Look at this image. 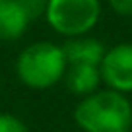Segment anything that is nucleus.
<instances>
[{"mask_svg": "<svg viewBox=\"0 0 132 132\" xmlns=\"http://www.w3.org/2000/svg\"><path fill=\"white\" fill-rule=\"evenodd\" d=\"M29 18L25 10L14 0H2L0 2V41H10L23 35L27 29Z\"/></svg>", "mask_w": 132, "mask_h": 132, "instance_id": "6", "label": "nucleus"}, {"mask_svg": "<svg viewBox=\"0 0 132 132\" xmlns=\"http://www.w3.org/2000/svg\"><path fill=\"white\" fill-rule=\"evenodd\" d=\"M101 14L99 0H47L45 16L51 27L66 37H80L95 27Z\"/></svg>", "mask_w": 132, "mask_h": 132, "instance_id": "3", "label": "nucleus"}, {"mask_svg": "<svg viewBox=\"0 0 132 132\" xmlns=\"http://www.w3.org/2000/svg\"><path fill=\"white\" fill-rule=\"evenodd\" d=\"M60 49L64 53L66 64L70 66H99L105 54L103 45L97 39L86 37V35L68 39Z\"/></svg>", "mask_w": 132, "mask_h": 132, "instance_id": "5", "label": "nucleus"}, {"mask_svg": "<svg viewBox=\"0 0 132 132\" xmlns=\"http://www.w3.org/2000/svg\"><path fill=\"white\" fill-rule=\"evenodd\" d=\"M66 66L68 64L60 47L49 41H41L21 51L16 70L25 86L33 89H45L54 86L64 76Z\"/></svg>", "mask_w": 132, "mask_h": 132, "instance_id": "2", "label": "nucleus"}, {"mask_svg": "<svg viewBox=\"0 0 132 132\" xmlns=\"http://www.w3.org/2000/svg\"><path fill=\"white\" fill-rule=\"evenodd\" d=\"M99 74L113 91H132V43H120L107 51L99 64Z\"/></svg>", "mask_w": 132, "mask_h": 132, "instance_id": "4", "label": "nucleus"}, {"mask_svg": "<svg viewBox=\"0 0 132 132\" xmlns=\"http://www.w3.org/2000/svg\"><path fill=\"white\" fill-rule=\"evenodd\" d=\"M0 2H2V0H0Z\"/></svg>", "mask_w": 132, "mask_h": 132, "instance_id": "11", "label": "nucleus"}, {"mask_svg": "<svg viewBox=\"0 0 132 132\" xmlns=\"http://www.w3.org/2000/svg\"><path fill=\"white\" fill-rule=\"evenodd\" d=\"M109 4L120 16H132V0H109Z\"/></svg>", "mask_w": 132, "mask_h": 132, "instance_id": "10", "label": "nucleus"}, {"mask_svg": "<svg viewBox=\"0 0 132 132\" xmlns=\"http://www.w3.org/2000/svg\"><path fill=\"white\" fill-rule=\"evenodd\" d=\"M14 2H18L25 10L29 20H35L41 14H45V8H47V0H14Z\"/></svg>", "mask_w": 132, "mask_h": 132, "instance_id": "8", "label": "nucleus"}, {"mask_svg": "<svg viewBox=\"0 0 132 132\" xmlns=\"http://www.w3.org/2000/svg\"><path fill=\"white\" fill-rule=\"evenodd\" d=\"M128 132H130V130H128Z\"/></svg>", "mask_w": 132, "mask_h": 132, "instance_id": "12", "label": "nucleus"}, {"mask_svg": "<svg viewBox=\"0 0 132 132\" xmlns=\"http://www.w3.org/2000/svg\"><path fill=\"white\" fill-rule=\"evenodd\" d=\"M0 132H27V126L14 115H0Z\"/></svg>", "mask_w": 132, "mask_h": 132, "instance_id": "9", "label": "nucleus"}, {"mask_svg": "<svg viewBox=\"0 0 132 132\" xmlns=\"http://www.w3.org/2000/svg\"><path fill=\"white\" fill-rule=\"evenodd\" d=\"M74 119L84 132H128L132 107L119 91H95L76 107Z\"/></svg>", "mask_w": 132, "mask_h": 132, "instance_id": "1", "label": "nucleus"}, {"mask_svg": "<svg viewBox=\"0 0 132 132\" xmlns=\"http://www.w3.org/2000/svg\"><path fill=\"white\" fill-rule=\"evenodd\" d=\"M66 86L72 93L91 95L101 84L99 66H70V70L64 72Z\"/></svg>", "mask_w": 132, "mask_h": 132, "instance_id": "7", "label": "nucleus"}]
</instances>
